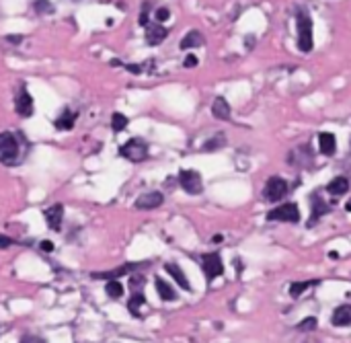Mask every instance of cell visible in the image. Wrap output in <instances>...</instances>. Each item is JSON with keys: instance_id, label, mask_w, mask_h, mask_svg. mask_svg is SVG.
<instances>
[{"instance_id": "obj_18", "label": "cell", "mask_w": 351, "mask_h": 343, "mask_svg": "<svg viewBox=\"0 0 351 343\" xmlns=\"http://www.w3.org/2000/svg\"><path fill=\"white\" fill-rule=\"evenodd\" d=\"M167 271H169V273H171V275L175 277V282H177V284H179V286H181L183 290H191V286H189V279L185 277V273H183V269H181L179 265H175V263H169V265H167Z\"/></svg>"}, {"instance_id": "obj_24", "label": "cell", "mask_w": 351, "mask_h": 343, "mask_svg": "<svg viewBox=\"0 0 351 343\" xmlns=\"http://www.w3.org/2000/svg\"><path fill=\"white\" fill-rule=\"evenodd\" d=\"M142 304H146V298H144V294H134V296L130 298V304H127V308H130V313L134 315V317H140V306Z\"/></svg>"}, {"instance_id": "obj_5", "label": "cell", "mask_w": 351, "mask_h": 343, "mask_svg": "<svg viewBox=\"0 0 351 343\" xmlns=\"http://www.w3.org/2000/svg\"><path fill=\"white\" fill-rule=\"evenodd\" d=\"M285 193H288V183H285L281 177H271V179L265 183V189H263L265 200H269V202H279L281 198H285Z\"/></svg>"}, {"instance_id": "obj_23", "label": "cell", "mask_w": 351, "mask_h": 343, "mask_svg": "<svg viewBox=\"0 0 351 343\" xmlns=\"http://www.w3.org/2000/svg\"><path fill=\"white\" fill-rule=\"evenodd\" d=\"M312 200H314V204H312V216H310V222H308V226H314V222H316V216L321 218V216H323V214H325V212L329 210V208H327V204H325V202H323L321 198H318V202H316V195H314Z\"/></svg>"}, {"instance_id": "obj_19", "label": "cell", "mask_w": 351, "mask_h": 343, "mask_svg": "<svg viewBox=\"0 0 351 343\" xmlns=\"http://www.w3.org/2000/svg\"><path fill=\"white\" fill-rule=\"evenodd\" d=\"M212 113H214L216 119H228L230 117V107H228L226 99H222V97L216 99L214 105H212Z\"/></svg>"}, {"instance_id": "obj_10", "label": "cell", "mask_w": 351, "mask_h": 343, "mask_svg": "<svg viewBox=\"0 0 351 343\" xmlns=\"http://www.w3.org/2000/svg\"><path fill=\"white\" fill-rule=\"evenodd\" d=\"M43 216H45V222H47L49 228L60 230L62 228V220H64V206L62 204H54L52 208H47L43 212Z\"/></svg>"}, {"instance_id": "obj_12", "label": "cell", "mask_w": 351, "mask_h": 343, "mask_svg": "<svg viewBox=\"0 0 351 343\" xmlns=\"http://www.w3.org/2000/svg\"><path fill=\"white\" fill-rule=\"evenodd\" d=\"M331 323L335 327H349L351 325V304H343V306L335 308V313L331 317Z\"/></svg>"}, {"instance_id": "obj_9", "label": "cell", "mask_w": 351, "mask_h": 343, "mask_svg": "<svg viewBox=\"0 0 351 343\" xmlns=\"http://www.w3.org/2000/svg\"><path fill=\"white\" fill-rule=\"evenodd\" d=\"M15 109H17V113L21 115V117H31L33 115V97L25 90V88H21L19 90V95H17V103H15Z\"/></svg>"}, {"instance_id": "obj_29", "label": "cell", "mask_w": 351, "mask_h": 343, "mask_svg": "<svg viewBox=\"0 0 351 343\" xmlns=\"http://www.w3.org/2000/svg\"><path fill=\"white\" fill-rule=\"evenodd\" d=\"M183 66H185V68H195V66H197V56L189 54V56L183 60Z\"/></svg>"}, {"instance_id": "obj_13", "label": "cell", "mask_w": 351, "mask_h": 343, "mask_svg": "<svg viewBox=\"0 0 351 343\" xmlns=\"http://www.w3.org/2000/svg\"><path fill=\"white\" fill-rule=\"evenodd\" d=\"M318 148H321V152H323L325 157L333 154V152L337 150V140H335V136L329 134V132L321 134V136H318Z\"/></svg>"}, {"instance_id": "obj_3", "label": "cell", "mask_w": 351, "mask_h": 343, "mask_svg": "<svg viewBox=\"0 0 351 343\" xmlns=\"http://www.w3.org/2000/svg\"><path fill=\"white\" fill-rule=\"evenodd\" d=\"M119 154L132 163H142L148 157V144L142 138H132L119 148Z\"/></svg>"}, {"instance_id": "obj_6", "label": "cell", "mask_w": 351, "mask_h": 343, "mask_svg": "<svg viewBox=\"0 0 351 343\" xmlns=\"http://www.w3.org/2000/svg\"><path fill=\"white\" fill-rule=\"evenodd\" d=\"M267 220H279V222H298L300 220V212L296 204H283L277 206L275 210H271L267 214Z\"/></svg>"}, {"instance_id": "obj_17", "label": "cell", "mask_w": 351, "mask_h": 343, "mask_svg": "<svg viewBox=\"0 0 351 343\" xmlns=\"http://www.w3.org/2000/svg\"><path fill=\"white\" fill-rule=\"evenodd\" d=\"M347 189H349V181H347L345 177H335V179L327 185V191H329L331 195H343Z\"/></svg>"}, {"instance_id": "obj_8", "label": "cell", "mask_w": 351, "mask_h": 343, "mask_svg": "<svg viewBox=\"0 0 351 343\" xmlns=\"http://www.w3.org/2000/svg\"><path fill=\"white\" fill-rule=\"evenodd\" d=\"M163 202H165V198L161 191H148L136 200V208L138 210H154V208L163 206Z\"/></svg>"}, {"instance_id": "obj_15", "label": "cell", "mask_w": 351, "mask_h": 343, "mask_svg": "<svg viewBox=\"0 0 351 343\" xmlns=\"http://www.w3.org/2000/svg\"><path fill=\"white\" fill-rule=\"evenodd\" d=\"M204 43V35L199 31H189L183 39H181V50H189V47H199Z\"/></svg>"}, {"instance_id": "obj_20", "label": "cell", "mask_w": 351, "mask_h": 343, "mask_svg": "<svg viewBox=\"0 0 351 343\" xmlns=\"http://www.w3.org/2000/svg\"><path fill=\"white\" fill-rule=\"evenodd\" d=\"M156 292H158V296H161L163 300H175V298H177L175 290H173L167 282H163L161 277H156Z\"/></svg>"}, {"instance_id": "obj_7", "label": "cell", "mask_w": 351, "mask_h": 343, "mask_svg": "<svg viewBox=\"0 0 351 343\" xmlns=\"http://www.w3.org/2000/svg\"><path fill=\"white\" fill-rule=\"evenodd\" d=\"M202 265H204V271H206L208 282H212L214 277H218V275L224 273V263H222L220 255H216V253L202 255Z\"/></svg>"}, {"instance_id": "obj_14", "label": "cell", "mask_w": 351, "mask_h": 343, "mask_svg": "<svg viewBox=\"0 0 351 343\" xmlns=\"http://www.w3.org/2000/svg\"><path fill=\"white\" fill-rule=\"evenodd\" d=\"M140 265H123V267H117V269H113V271H105V273H92V279H117L119 275H125L127 271H132V269H138Z\"/></svg>"}, {"instance_id": "obj_31", "label": "cell", "mask_w": 351, "mask_h": 343, "mask_svg": "<svg viewBox=\"0 0 351 343\" xmlns=\"http://www.w3.org/2000/svg\"><path fill=\"white\" fill-rule=\"evenodd\" d=\"M13 244V238H9L7 234H0V249H9Z\"/></svg>"}, {"instance_id": "obj_26", "label": "cell", "mask_w": 351, "mask_h": 343, "mask_svg": "<svg viewBox=\"0 0 351 343\" xmlns=\"http://www.w3.org/2000/svg\"><path fill=\"white\" fill-rule=\"evenodd\" d=\"M33 9H35L37 15H52L54 13V5L49 3V0H35Z\"/></svg>"}, {"instance_id": "obj_4", "label": "cell", "mask_w": 351, "mask_h": 343, "mask_svg": "<svg viewBox=\"0 0 351 343\" xmlns=\"http://www.w3.org/2000/svg\"><path fill=\"white\" fill-rule=\"evenodd\" d=\"M179 183H181V187H183L187 193H191V195L202 193V189H204L202 175H199L197 171H181V173H179Z\"/></svg>"}, {"instance_id": "obj_32", "label": "cell", "mask_w": 351, "mask_h": 343, "mask_svg": "<svg viewBox=\"0 0 351 343\" xmlns=\"http://www.w3.org/2000/svg\"><path fill=\"white\" fill-rule=\"evenodd\" d=\"M140 25L148 27V3H146V5H144V9H142V15H140Z\"/></svg>"}, {"instance_id": "obj_33", "label": "cell", "mask_w": 351, "mask_h": 343, "mask_svg": "<svg viewBox=\"0 0 351 343\" xmlns=\"http://www.w3.org/2000/svg\"><path fill=\"white\" fill-rule=\"evenodd\" d=\"M41 251H43V253H52V251H54V242H52V240H43V242H41Z\"/></svg>"}, {"instance_id": "obj_27", "label": "cell", "mask_w": 351, "mask_h": 343, "mask_svg": "<svg viewBox=\"0 0 351 343\" xmlns=\"http://www.w3.org/2000/svg\"><path fill=\"white\" fill-rule=\"evenodd\" d=\"M111 128H113V132H123L127 128V117L123 113H113L111 115Z\"/></svg>"}, {"instance_id": "obj_25", "label": "cell", "mask_w": 351, "mask_h": 343, "mask_svg": "<svg viewBox=\"0 0 351 343\" xmlns=\"http://www.w3.org/2000/svg\"><path fill=\"white\" fill-rule=\"evenodd\" d=\"M105 290H107V296H109V298H115V300L121 298V294H123V286H121L117 279H109Z\"/></svg>"}, {"instance_id": "obj_1", "label": "cell", "mask_w": 351, "mask_h": 343, "mask_svg": "<svg viewBox=\"0 0 351 343\" xmlns=\"http://www.w3.org/2000/svg\"><path fill=\"white\" fill-rule=\"evenodd\" d=\"M298 50L300 52L312 50V21L304 9L298 11Z\"/></svg>"}, {"instance_id": "obj_2", "label": "cell", "mask_w": 351, "mask_h": 343, "mask_svg": "<svg viewBox=\"0 0 351 343\" xmlns=\"http://www.w3.org/2000/svg\"><path fill=\"white\" fill-rule=\"evenodd\" d=\"M17 157H19L17 136L11 132H3L0 134V163L7 167H13L17 163Z\"/></svg>"}, {"instance_id": "obj_35", "label": "cell", "mask_w": 351, "mask_h": 343, "mask_svg": "<svg viewBox=\"0 0 351 343\" xmlns=\"http://www.w3.org/2000/svg\"><path fill=\"white\" fill-rule=\"evenodd\" d=\"M7 41H11V43L19 45V43L23 41V35H9V37H7Z\"/></svg>"}, {"instance_id": "obj_36", "label": "cell", "mask_w": 351, "mask_h": 343, "mask_svg": "<svg viewBox=\"0 0 351 343\" xmlns=\"http://www.w3.org/2000/svg\"><path fill=\"white\" fill-rule=\"evenodd\" d=\"M345 210H347V212H351V200L347 202V206H345Z\"/></svg>"}, {"instance_id": "obj_11", "label": "cell", "mask_w": 351, "mask_h": 343, "mask_svg": "<svg viewBox=\"0 0 351 343\" xmlns=\"http://www.w3.org/2000/svg\"><path fill=\"white\" fill-rule=\"evenodd\" d=\"M167 35H169V31H167L163 25H158V23H152V25L146 27V41H148L150 45L163 43V41L167 39Z\"/></svg>"}, {"instance_id": "obj_34", "label": "cell", "mask_w": 351, "mask_h": 343, "mask_svg": "<svg viewBox=\"0 0 351 343\" xmlns=\"http://www.w3.org/2000/svg\"><path fill=\"white\" fill-rule=\"evenodd\" d=\"M125 68H127L132 74H140V72H142V66H138V64H125Z\"/></svg>"}, {"instance_id": "obj_30", "label": "cell", "mask_w": 351, "mask_h": 343, "mask_svg": "<svg viewBox=\"0 0 351 343\" xmlns=\"http://www.w3.org/2000/svg\"><path fill=\"white\" fill-rule=\"evenodd\" d=\"M169 15H171V13H169V9H165V7H163V9H158V11H156V21H158V23H163V21H167V19H169Z\"/></svg>"}, {"instance_id": "obj_21", "label": "cell", "mask_w": 351, "mask_h": 343, "mask_svg": "<svg viewBox=\"0 0 351 343\" xmlns=\"http://www.w3.org/2000/svg\"><path fill=\"white\" fill-rule=\"evenodd\" d=\"M316 284H318L316 279H310V282H296V284L290 286V296H292V298H298L302 292H306L310 286H316Z\"/></svg>"}, {"instance_id": "obj_22", "label": "cell", "mask_w": 351, "mask_h": 343, "mask_svg": "<svg viewBox=\"0 0 351 343\" xmlns=\"http://www.w3.org/2000/svg\"><path fill=\"white\" fill-rule=\"evenodd\" d=\"M224 146H226V136L220 134V136H214L212 140H208V142L204 144V150H206V152H214V150L224 148Z\"/></svg>"}, {"instance_id": "obj_16", "label": "cell", "mask_w": 351, "mask_h": 343, "mask_svg": "<svg viewBox=\"0 0 351 343\" xmlns=\"http://www.w3.org/2000/svg\"><path fill=\"white\" fill-rule=\"evenodd\" d=\"M74 121H76V113H72L70 109H66V111L54 121V126H56V130H72V128H74Z\"/></svg>"}, {"instance_id": "obj_28", "label": "cell", "mask_w": 351, "mask_h": 343, "mask_svg": "<svg viewBox=\"0 0 351 343\" xmlns=\"http://www.w3.org/2000/svg\"><path fill=\"white\" fill-rule=\"evenodd\" d=\"M314 327H316V319H314V317H308V319H304L302 323L298 325L300 331H312Z\"/></svg>"}]
</instances>
